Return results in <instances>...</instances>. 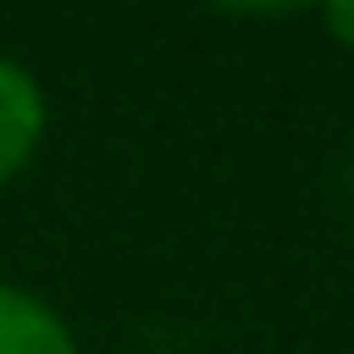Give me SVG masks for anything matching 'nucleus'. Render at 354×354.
Here are the masks:
<instances>
[{
  "label": "nucleus",
  "mask_w": 354,
  "mask_h": 354,
  "mask_svg": "<svg viewBox=\"0 0 354 354\" xmlns=\"http://www.w3.org/2000/svg\"><path fill=\"white\" fill-rule=\"evenodd\" d=\"M50 118H56V106H50L44 75L0 50V193L31 174V162L50 143Z\"/></svg>",
  "instance_id": "obj_1"
},
{
  "label": "nucleus",
  "mask_w": 354,
  "mask_h": 354,
  "mask_svg": "<svg viewBox=\"0 0 354 354\" xmlns=\"http://www.w3.org/2000/svg\"><path fill=\"white\" fill-rule=\"evenodd\" d=\"M0 354H81L75 324L37 286L0 280Z\"/></svg>",
  "instance_id": "obj_2"
},
{
  "label": "nucleus",
  "mask_w": 354,
  "mask_h": 354,
  "mask_svg": "<svg viewBox=\"0 0 354 354\" xmlns=\"http://www.w3.org/2000/svg\"><path fill=\"white\" fill-rule=\"evenodd\" d=\"M324 31L336 37V50H348V56H354V0H336V6H324Z\"/></svg>",
  "instance_id": "obj_3"
}]
</instances>
